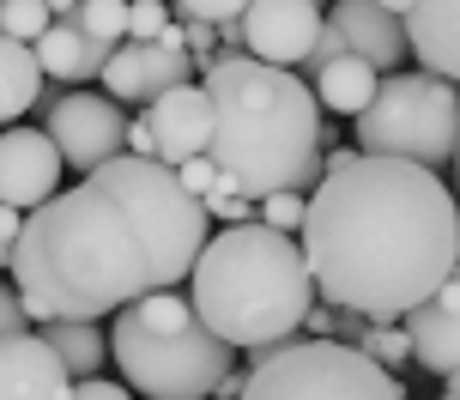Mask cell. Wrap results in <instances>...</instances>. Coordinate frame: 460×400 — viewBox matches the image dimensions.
I'll list each match as a JSON object with an SVG mask.
<instances>
[{
    "label": "cell",
    "mask_w": 460,
    "mask_h": 400,
    "mask_svg": "<svg viewBox=\"0 0 460 400\" xmlns=\"http://www.w3.org/2000/svg\"><path fill=\"white\" fill-rule=\"evenodd\" d=\"M460 249V200L442 170L358 152L322 170L303 207V261L315 298L333 309H364L369 322H400L424 304Z\"/></svg>",
    "instance_id": "1"
},
{
    "label": "cell",
    "mask_w": 460,
    "mask_h": 400,
    "mask_svg": "<svg viewBox=\"0 0 460 400\" xmlns=\"http://www.w3.org/2000/svg\"><path fill=\"white\" fill-rule=\"evenodd\" d=\"M6 267H13L31 322H55V316L110 322L121 304H134L158 285L146 236L97 182L55 189L43 207L24 212Z\"/></svg>",
    "instance_id": "2"
},
{
    "label": "cell",
    "mask_w": 460,
    "mask_h": 400,
    "mask_svg": "<svg viewBox=\"0 0 460 400\" xmlns=\"http://www.w3.org/2000/svg\"><path fill=\"white\" fill-rule=\"evenodd\" d=\"M200 73L212 97L207 158L218 164V189L261 200L273 189L309 194L322 182L327 121L297 67H273L236 49V55H212Z\"/></svg>",
    "instance_id": "3"
},
{
    "label": "cell",
    "mask_w": 460,
    "mask_h": 400,
    "mask_svg": "<svg viewBox=\"0 0 460 400\" xmlns=\"http://www.w3.org/2000/svg\"><path fill=\"white\" fill-rule=\"evenodd\" d=\"M188 304L236 352L291 340L303 333V309L315 304L303 243L261 218L225 225L218 236H207V249L188 267Z\"/></svg>",
    "instance_id": "4"
},
{
    "label": "cell",
    "mask_w": 460,
    "mask_h": 400,
    "mask_svg": "<svg viewBox=\"0 0 460 400\" xmlns=\"http://www.w3.org/2000/svg\"><path fill=\"white\" fill-rule=\"evenodd\" d=\"M110 352L128 388L146 400H212L218 377L236 370V346L194 316L176 285H152L146 298L115 309Z\"/></svg>",
    "instance_id": "5"
},
{
    "label": "cell",
    "mask_w": 460,
    "mask_h": 400,
    "mask_svg": "<svg viewBox=\"0 0 460 400\" xmlns=\"http://www.w3.org/2000/svg\"><path fill=\"white\" fill-rule=\"evenodd\" d=\"M110 194L115 207L134 218V231L146 236V255H152V280L158 285H182L194 255L207 249V207L182 189L176 164L164 158H134V152H115L85 176Z\"/></svg>",
    "instance_id": "6"
},
{
    "label": "cell",
    "mask_w": 460,
    "mask_h": 400,
    "mask_svg": "<svg viewBox=\"0 0 460 400\" xmlns=\"http://www.w3.org/2000/svg\"><path fill=\"white\" fill-rule=\"evenodd\" d=\"M460 140V85L430 67H394L376 79V97L351 116V146L376 158H406L424 170H448Z\"/></svg>",
    "instance_id": "7"
},
{
    "label": "cell",
    "mask_w": 460,
    "mask_h": 400,
    "mask_svg": "<svg viewBox=\"0 0 460 400\" xmlns=\"http://www.w3.org/2000/svg\"><path fill=\"white\" fill-rule=\"evenodd\" d=\"M236 400H406L400 377L364 346L291 333L279 346H254Z\"/></svg>",
    "instance_id": "8"
},
{
    "label": "cell",
    "mask_w": 460,
    "mask_h": 400,
    "mask_svg": "<svg viewBox=\"0 0 460 400\" xmlns=\"http://www.w3.org/2000/svg\"><path fill=\"white\" fill-rule=\"evenodd\" d=\"M43 134L55 140L61 164L92 176L103 158L128 152L121 134H128V110L115 103L110 92H43Z\"/></svg>",
    "instance_id": "9"
},
{
    "label": "cell",
    "mask_w": 460,
    "mask_h": 400,
    "mask_svg": "<svg viewBox=\"0 0 460 400\" xmlns=\"http://www.w3.org/2000/svg\"><path fill=\"white\" fill-rule=\"evenodd\" d=\"M322 0H249L243 6V55L273 61V67H297L309 43L322 37Z\"/></svg>",
    "instance_id": "10"
},
{
    "label": "cell",
    "mask_w": 460,
    "mask_h": 400,
    "mask_svg": "<svg viewBox=\"0 0 460 400\" xmlns=\"http://www.w3.org/2000/svg\"><path fill=\"white\" fill-rule=\"evenodd\" d=\"M55 189H61V152H55V140L43 128L6 121L0 128V200L31 212V207H43Z\"/></svg>",
    "instance_id": "11"
},
{
    "label": "cell",
    "mask_w": 460,
    "mask_h": 400,
    "mask_svg": "<svg viewBox=\"0 0 460 400\" xmlns=\"http://www.w3.org/2000/svg\"><path fill=\"white\" fill-rule=\"evenodd\" d=\"M73 377L37 328L0 333V400H67Z\"/></svg>",
    "instance_id": "12"
},
{
    "label": "cell",
    "mask_w": 460,
    "mask_h": 400,
    "mask_svg": "<svg viewBox=\"0 0 460 400\" xmlns=\"http://www.w3.org/2000/svg\"><path fill=\"white\" fill-rule=\"evenodd\" d=\"M146 121L158 134V158L164 164H182V158H200L212 146V97L207 85H170L146 103Z\"/></svg>",
    "instance_id": "13"
},
{
    "label": "cell",
    "mask_w": 460,
    "mask_h": 400,
    "mask_svg": "<svg viewBox=\"0 0 460 400\" xmlns=\"http://www.w3.org/2000/svg\"><path fill=\"white\" fill-rule=\"evenodd\" d=\"M327 24H333V31L345 37V49L364 55L376 73H394L400 55H412V49H406V24H400V13L376 6V0H340V6L327 13Z\"/></svg>",
    "instance_id": "14"
},
{
    "label": "cell",
    "mask_w": 460,
    "mask_h": 400,
    "mask_svg": "<svg viewBox=\"0 0 460 400\" xmlns=\"http://www.w3.org/2000/svg\"><path fill=\"white\" fill-rule=\"evenodd\" d=\"M400 24H406V49L418 61L460 85V0H412Z\"/></svg>",
    "instance_id": "15"
},
{
    "label": "cell",
    "mask_w": 460,
    "mask_h": 400,
    "mask_svg": "<svg viewBox=\"0 0 460 400\" xmlns=\"http://www.w3.org/2000/svg\"><path fill=\"white\" fill-rule=\"evenodd\" d=\"M406 333H412V358L430 370V377H448L460 364V304H412L406 316Z\"/></svg>",
    "instance_id": "16"
},
{
    "label": "cell",
    "mask_w": 460,
    "mask_h": 400,
    "mask_svg": "<svg viewBox=\"0 0 460 400\" xmlns=\"http://www.w3.org/2000/svg\"><path fill=\"white\" fill-rule=\"evenodd\" d=\"M376 79H382V73L369 67L364 55L345 49V55H333V61H322V67L309 73V92H315V103H322V116H345L351 121L369 97H376Z\"/></svg>",
    "instance_id": "17"
},
{
    "label": "cell",
    "mask_w": 460,
    "mask_h": 400,
    "mask_svg": "<svg viewBox=\"0 0 460 400\" xmlns=\"http://www.w3.org/2000/svg\"><path fill=\"white\" fill-rule=\"evenodd\" d=\"M31 55H37L43 79H61V85L97 79V67H103V55L85 43V31H79L73 19H49V31L37 37V43H31Z\"/></svg>",
    "instance_id": "18"
},
{
    "label": "cell",
    "mask_w": 460,
    "mask_h": 400,
    "mask_svg": "<svg viewBox=\"0 0 460 400\" xmlns=\"http://www.w3.org/2000/svg\"><path fill=\"white\" fill-rule=\"evenodd\" d=\"M55 358L67 364V377H97L103 364H110V333L103 322H79V316H55V322H37Z\"/></svg>",
    "instance_id": "19"
},
{
    "label": "cell",
    "mask_w": 460,
    "mask_h": 400,
    "mask_svg": "<svg viewBox=\"0 0 460 400\" xmlns=\"http://www.w3.org/2000/svg\"><path fill=\"white\" fill-rule=\"evenodd\" d=\"M43 85L49 79H43V67H37V55H31V43L0 37V128L19 121L24 110H37Z\"/></svg>",
    "instance_id": "20"
},
{
    "label": "cell",
    "mask_w": 460,
    "mask_h": 400,
    "mask_svg": "<svg viewBox=\"0 0 460 400\" xmlns=\"http://www.w3.org/2000/svg\"><path fill=\"white\" fill-rule=\"evenodd\" d=\"M73 24H79L85 43L110 61V49L128 43V0H79V6H73Z\"/></svg>",
    "instance_id": "21"
},
{
    "label": "cell",
    "mask_w": 460,
    "mask_h": 400,
    "mask_svg": "<svg viewBox=\"0 0 460 400\" xmlns=\"http://www.w3.org/2000/svg\"><path fill=\"white\" fill-rule=\"evenodd\" d=\"M97 79H103V92L128 110V103H146V61H139V43L128 37V43L110 49V61L97 67Z\"/></svg>",
    "instance_id": "22"
},
{
    "label": "cell",
    "mask_w": 460,
    "mask_h": 400,
    "mask_svg": "<svg viewBox=\"0 0 460 400\" xmlns=\"http://www.w3.org/2000/svg\"><path fill=\"white\" fill-rule=\"evenodd\" d=\"M49 13L43 0H0V37H19V43H37L49 31Z\"/></svg>",
    "instance_id": "23"
},
{
    "label": "cell",
    "mask_w": 460,
    "mask_h": 400,
    "mask_svg": "<svg viewBox=\"0 0 460 400\" xmlns=\"http://www.w3.org/2000/svg\"><path fill=\"white\" fill-rule=\"evenodd\" d=\"M364 352L376 358V364L400 370V364L412 358V333H406V322H369V333H364Z\"/></svg>",
    "instance_id": "24"
},
{
    "label": "cell",
    "mask_w": 460,
    "mask_h": 400,
    "mask_svg": "<svg viewBox=\"0 0 460 400\" xmlns=\"http://www.w3.org/2000/svg\"><path fill=\"white\" fill-rule=\"evenodd\" d=\"M303 207H309V194H303V189H273V194L254 200V218L273 225V231H303Z\"/></svg>",
    "instance_id": "25"
},
{
    "label": "cell",
    "mask_w": 460,
    "mask_h": 400,
    "mask_svg": "<svg viewBox=\"0 0 460 400\" xmlns=\"http://www.w3.org/2000/svg\"><path fill=\"white\" fill-rule=\"evenodd\" d=\"M164 24H170V0H128V37L152 43Z\"/></svg>",
    "instance_id": "26"
},
{
    "label": "cell",
    "mask_w": 460,
    "mask_h": 400,
    "mask_svg": "<svg viewBox=\"0 0 460 400\" xmlns=\"http://www.w3.org/2000/svg\"><path fill=\"white\" fill-rule=\"evenodd\" d=\"M182 49L194 55V67H207L218 55V24L212 19H182Z\"/></svg>",
    "instance_id": "27"
},
{
    "label": "cell",
    "mask_w": 460,
    "mask_h": 400,
    "mask_svg": "<svg viewBox=\"0 0 460 400\" xmlns=\"http://www.w3.org/2000/svg\"><path fill=\"white\" fill-rule=\"evenodd\" d=\"M200 207H207V218H218V225H243V218H254V200L249 194H230V189H212Z\"/></svg>",
    "instance_id": "28"
},
{
    "label": "cell",
    "mask_w": 460,
    "mask_h": 400,
    "mask_svg": "<svg viewBox=\"0 0 460 400\" xmlns=\"http://www.w3.org/2000/svg\"><path fill=\"white\" fill-rule=\"evenodd\" d=\"M176 176H182V189L194 194V200H207V194L218 189V164H212L207 152H200V158H182V164H176Z\"/></svg>",
    "instance_id": "29"
},
{
    "label": "cell",
    "mask_w": 460,
    "mask_h": 400,
    "mask_svg": "<svg viewBox=\"0 0 460 400\" xmlns=\"http://www.w3.org/2000/svg\"><path fill=\"white\" fill-rule=\"evenodd\" d=\"M243 6H249V0H176V13H182V19H212V24L243 19Z\"/></svg>",
    "instance_id": "30"
},
{
    "label": "cell",
    "mask_w": 460,
    "mask_h": 400,
    "mask_svg": "<svg viewBox=\"0 0 460 400\" xmlns=\"http://www.w3.org/2000/svg\"><path fill=\"white\" fill-rule=\"evenodd\" d=\"M24 328H37V322H31V309H24L19 285L0 280V333H24Z\"/></svg>",
    "instance_id": "31"
},
{
    "label": "cell",
    "mask_w": 460,
    "mask_h": 400,
    "mask_svg": "<svg viewBox=\"0 0 460 400\" xmlns=\"http://www.w3.org/2000/svg\"><path fill=\"white\" fill-rule=\"evenodd\" d=\"M67 400H134L128 382H103V377H73Z\"/></svg>",
    "instance_id": "32"
},
{
    "label": "cell",
    "mask_w": 460,
    "mask_h": 400,
    "mask_svg": "<svg viewBox=\"0 0 460 400\" xmlns=\"http://www.w3.org/2000/svg\"><path fill=\"white\" fill-rule=\"evenodd\" d=\"M121 146H128L134 158H158V134H152V121H146V116H128V134H121Z\"/></svg>",
    "instance_id": "33"
},
{
    "label": "cell",
    "mask_w": 460,
    "mask_h": 400,
    "mask_svg": "<svg viewBox=\"0 0 460 400\" xmlns=\"http://www.w3.org/2000/svg\"><path fill=\"white\" fill-rule=\"evenodd\" d=\"M303 333H309V340H333V304L315 298V304L303 309Z\"/></svg>",
    "instance_id": "34"
},
{
    "label": "cell",
    "mask_w": 460,
    "mask_h": 400,
    "mask_svg": "<svg viewBox=\"0 0 460 400\" xmlns=\"http://www.w3.org/2000/svg\"><path fill=\"white\" fill-rule=\"evenodd\" d=\"M19 225H24V212H19V207H6V200H0V255L13 249V236H19Z\"/></svg>",
    "instance_id": "35"
},
{
    "label": "cell",
    "mask_w": 460,
    "mask_h": 400,
    "mask_svg": "<svg viewBox=\"0 0 460 400\" xmlns=\"http://www.w3.org/2000/svg\"><path fill=\"white\" fill-rule=\"evenodd\" d=\"M49 13H55V19H73V6H79V0H43Z\"/></svg>",
    "instance_id": "36"
},
{
    "label": "cell",
    "mask_w": 460,
    "mask_h": 400,
    "mask_svg": "<svg viewBox=\"0 0 460 400\" xmlns=\"http://www.w3.org/2000/svg\"><path fill=\"white\" fill-rule=\"evenodd\" d=\"M442 382H448V395L460 400V364H455V370H448V377H442Z\"/></svg>",
    "instance_id": "37"
},
{
    "label": "cell",
    "mask_w": 460,
    "mask_h": 400,
    "mask_svg": "<svg viewBox=\"0 0 460 400\" xmlns=\"http://www.w3.org/2000/svg\"><path fill=\"white\" fill-rule=\"evenodd\" d=\"M376 6H388V13H406V6H412V0H376Z\"/></svg>",
    "instance_id": "38"
},
{
    "label": "cell",
    "mask_w": 460,
    "mask_h": 400,
    "mask_svg": "<svg viewBox=\"0 0 460 400\" xmlns=\"http://www.w3.org/2000/svg\"><path fill=\"white\" fill-rule=\"evenodd\" d=\"M455 182H460V140H455Z\"/></svg>",
    "instance_id": "39"
},
{
    "label": "cell",
    "mask_w": 460,
    "mask_h": 400,
    "mask_svg": "<svg viewBox=\"0 0 460 400\" xmlns=\"http://www.w3.org/2000/svg\"><path fill=\"white\" fill-rule=\"evenodd\" d=\"M455 273H460V249H455Z\"/></svg>",
    "instance_id": "40"
},
{
    "label": "cell",
    "mask_w": 460,
    "mask_h": 400,
    "mask_svg": "<svg viewBox=\"0 0 460 400\" xmlns=\"http://www.w3.org/2000/svg\"><path fill=\"white\" fill-rule=\"evenodd\" d=\"M437 400H455V395H437Z\"/></svg>",
    "instance_id": "41"
},
{
    "label": "cell",
    "mask_w": 460,
    "mask_h": 400,
    "mask_svg": "<svg viewBox=\"0 0 460 400\" xmlns=\"http://www.w3.org/2000/svg\"><path fill=\"white\" fill-rule=\"evenodd\" d=\"M0 267H6V255H0Z\"/></svg>",
    "instance_id": "42"
}]
</instances>
